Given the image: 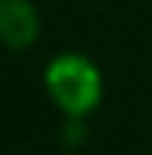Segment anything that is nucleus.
Listing matches in <instances>:
<instances>
[{"label": "nucleus", "instance_id": "f03ea898", "mask_svg": "<svg viewBox=\"0 0 152 155\" xmlns=\"http://www.w3.org/2000/svg\"><path fill=\"white\" fill-rule=\"evenodd\" d=\"M38 38V11L28 0H0V41L21 52Z\"/></svg>", "mask_w": 152, "mask_h": 155}, {"label": "nucleus", "instance_id": "f257e3e1", "mask_svg": "<svg viewBox=\"0 0 152 155\" xmlns=\"http://www.w3.org/2000/svg\"><path fill=\"white\" fill-rule=\"evenodd\" d=\"M45 86L49 97L56 100L59 110H66L69 117H83L100 104V72L90 59L66 52L56 55L45 69Z\"/></svg>", "mask_w": 152, "mask_h": 155}]
</instances>
